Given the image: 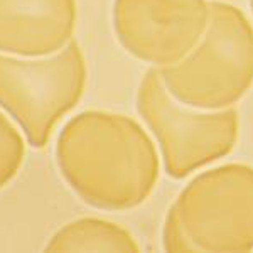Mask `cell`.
I'll list each match as a JSON object with an SVG mask.
<instances>
[{
  "label": "cell",
  "instance_id": "cell-1",
  "mask_svg": "<svg viewBox=\"0 0 253 253\" xmlns=\"http://www.w3.org/2000/svg\"><path fill=\"white\" fill-rule=\"evenodd\" d=\"M66 182L89 206L132 210L145 201L159 179V157L135 120L105 112H83L69 120L56 145Z\"/></svg>",
  "mask_w": 253,
  "mask_h": 253
},
{
  "label": "cell",
  "instance_id": "cell-2",
  "mask_svg": "<svg viewBox=\"0 0 253 253\" xmlns=\"http://www.w3.org/2000/svg\"><path fill=\"white\" fill-rule=\"evenodd\" d=\"M167 252H250L253 167L226 164L184 187L164 224Z\"/></svg>",
  "mask_w": 253,
  "mask_h": 253
},
{
  "label": "cell",
  "instance_id": "cell-3",
  "mask_svg": "<svg viewBox=\"0 0 253 253\" xmlns=\"http://www.w3.org/2000/svg\"><path fill=\"white\" fill-rule=\"evenodd\" d=\"M175 100L199 110H223L253 84V26L226 2H210L205 34L179 63L157 68Z\"/></svg>",
  "mask_w": 253,
  "mask_h": 253
},
{
  "label": "cell",
  "instance_id": "cell-4",
  "mask_svg": "<svg viewBox=\"0 0 253 253\" xmlns=\"http://www.w3.org/2000/svg\"><path fill=\"white\" fill-rule=\"evenodd\" d=\"M137 110L156 135L166 170L174 179L228 156L238 138L236 110H199L181 103L157 68L149 69L138 86Z\"/></svg>",
  "mask_w": 253,
  "mask_h": 253
},
{
  "label": "cell",
  "instance_id": "cell-5",
  "mask_svg": "<svg viewBox=\"0 0 253 253\" xmlns=\"http://www.w3.org/2000/svg\"><path fill=\"white\" fill-rule=\"evenodd\" d=\"M86 86V63L69 41L54 56L24 61L0 54V107L22 126L32 147H46L56 124Z\"/></svg>",
  "mask_w": 253,
  "mask_h": 253
},
{
  "label": "cell",
  "instance_id": "cell-6",
  "mask_svg": "<svg viewBox=\"0 0 253 253\" xmlns=\"http://www.w3.org/2000/svg\"><path fill=\"white\" fill-rule=\"evenodd\" d=\"M206 0H115L113 27L120 44L157 68L186 58L205 34Z\"/></svg>",
  "mask_w": 253,
  "mask_h": 253
},
{
  "label": "cell",
  "instance_id": "cell-7",
  "mask_svg": "<svg viewBox=\"0 0 253 253\" xmlns=\"http://www.w3.org/2000/svg\"><path fill=\"white\" fill-rule=\"evenodd\" d=\"M76 0H0V51L39 58L71 41Z\"/></svg>",
  "mask_w": 253,
  "mask_h": 253
},
{
  "label": "cell",
  "instance_id": "cell-8",
  "mask_svg": "<svg viewBox=\"0 0 253 253\" xmlns=\"http://www.w3.org/2000/svg\"><path fill=\"white\" fill-rule=\"evenodd\" d=\"M46 252H140V247L115 223L81 218L61 228L46 245Z\"/></svg>",
  "mask_w": 253,
  "mask_h": 253
},
{
  "label": "cell",
  "instance_id": "cell-9",
  "mask_svg": "<svg viewBox=\"0 0 253 253\" xmlns=\"http://www.w3.org/2000/svg\"><path fill=\"white\" fill-rule=\"evenodd\" d=\"M26 147L20 133L0 113V187L9 184L22 166Z\"/></svg>",
  "mask_w": 253,
  "mask_h": 253
},
{
  "label": "cell",
  "instance_id": "cell-10",
  "mask_svg": "<svg viewBox=\"0 0 253 253\" xmlns=\"http://www.w3.org/2000/svg\"><path fill=\"white\" fill-rule=\"evenodd\" d=\"M250 3H252V9H253V0H250Z\"/></svg>",
  "mask_w": 253,
  "mask_h": 253
}]
</instances>
